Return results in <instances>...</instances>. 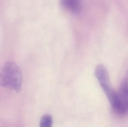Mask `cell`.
Returning <instances> with one entry per match:
<instances>
[{
    "label": "cell",
    "mask_w": 128,
    "mask_h": 127,
    "mask_svg": "<svg viewBox=\"0 0 128 127\" xmlns=\"http://www.w3.org/2000/svg\"><path fill=\"white\" fill-rule=\"evenodd\" d=\"M22 83V73L20 67L15 63H5L0 72V85L8 87L18 92Z\"/></svg>",
    "instance_id": "1"
},
{
    "label": "cell",
    "mask_w": 128,
    "mask_h": 127,
    "mask_svg": "<svg viewBox=\"0 0 128 127\" xmlns=\"http://www.w3.org/2000/svg\"><path fill=\"white\" fill-rule=\"evenodd\" d=\"M95 74L114 109L116 106L117 94L110 83L107 69L104 65H98L96 68Z\"/></svg>",
    "instance_id": "2"
},
{
    "label": "cell",
    "mask_w": 128,
    "mask_h": 127,
    "mask_svg": "<svg viewBox=\"0 0 128 127\" xmlns=\"http://www.w3.org/2000/svg\"><path fill=\"white\" fill-rule=\"evenodd\" d=\"M117 102L114 109L118 114L124 115L128 113V71L125 75L118 91Z\"/></svg>",
    "instance_id": "3"
},
{
    "label": "cell",
    "mask_w": 128,
    "mask_h": 127,
    "mask_svg": "<svg viewBox=\"0 0 128 127\" xmlns=\"http://www.w3.org/2000/svg\"><path fill=\"white\" fill-rule=\"evenodd\" d=\"M62 3L66 9L72 12H78L80 10V0H62Z\"/></svg>",
    "instance_id": "4"
},
{
    "label": "cell",
    "mask_w": 128,
    "mask_h": 127,
    "mask_svg": "<svg viewBox=\"0 0 128 127\" xmlns=\"http://www.w3.org/2000/svg\"><path fill=\"white\" fill-rule=\"evenodd\" d=\"M52 124V119L49 115H44L40 121V126L42 127H51Z\"/></svg>",
    "instance_id": "5"
}]
</instances>
